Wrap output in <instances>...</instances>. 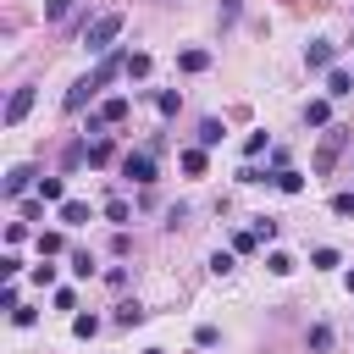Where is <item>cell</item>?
I'll list each match as a JSON object with an SVG mask.
<instances>
[{
  "mask_svg": "<svg viewBox=\"0 0 354 354\" xmlns=\"http://www.w3.org/2000/svg\"><path fill=\"white\" fill-rule=\"evenodd\" d=\"M122 11H105V17H94L88 28H83V50L88 55H111V44H116V33H122Z\"/></svg>",
  "mask_w": 354,
  "mask_h": 354,
  "instance_id": "6da1fadb",
  "label": "cell"
},
{
  "mask_svg": "<svg viewBox=\"0 0 354 354\" xmlns=\"http://www.w3.org/2000/svg\"><path fill=\"white\" fill-rule=\"evenodd\" d=\"M348 149V127H326V138H321V149H315V160H310V171L315 177H326L332 166H337V155Z\"/></svg>",
  "mask_w": 354,
  "mask_h": 354,
  "instance_id": "7a4b0ae2",
  "label": "cell"
},
{
  "mask_svg": "<svg viewBox=\"0 0 354 354\" xmlns=\"http://www.w3.org/2000/svg\"><path fill=\"white\" fill-rule=\"evenodd\" d=\"M105 83H111L105 72H88V77H77V83L66 88V100H61V111H66V116H77V111H83V105H88V100H94V94L105 88Z\"/></svg>",
  "mask_w": 354,
  "mask_h": 354,
  "instance_id": "3957f363",
  "label": "cell"
},
{
  "mask_svg": "<svg viewBox=\"0 0 354 354\" xmlns=\"http://www.w3.org/2000/svg\"><path fill=\"white\" fill-rule=\"evenodd\" d=\"M122 177H127V183H138V188H149V183H155V155H149V149L122 155Z\"/></svg>",
  "mask_w": 354,
  "mask_h": 354,
  "instance_id": "277c9868",
  "label": "cell"
},
{
  "mask_svg": "<svg viewBox=\"0 0 354 354\" xmlns=\"http://www.w3.org/2000/svg\"><path fill=\"white\" fill-rule=\"evenodd\" d=\"M332 55H337V44H332V39H310V44H304V66H310V72H326V66H332Z\"/></svg>",
  "mask_w": 354,
  "mask_h": 354,
  "instance_id": "5b68a950",
  "label": "cell"
},
{
  "mask_svg": "<svg viewBox=\"0 0 354 354\" xmlns=\"http://www.w3.org/2000/svg\"><path fill=\"white\" fill-rule=\"evenodd\" d=\"M33 111V83H22V88H11V100H6V127H17L22 116Z\"/></svg>",
  "mask_w": 354,
  "mask_h": 354,
  "instance_id": "8992f818",
  "label": "cell"
},
{
  "mask_svg": "<svg viewBox=\"0 0 354 354\" xmlns=\"http://www.w3.org/2000/svg\"><path fill=\"white\" fill-rule=\"evenodd\" d=\"M33 177H39V171H33V166H11V171H6V194H11V199H17V194H22V188H28V183H33Z\"/></svg>",
  "mask_w": 354,
  "mask_h": 354,
  "instance_id": "52a82bcc",
  "label": "cell"
},
{
  "mask_svg": "<svg viewBox=\"0 0 354 354\" xmlns=\"http://www.w3.org/2000/svg\"><path fill=\"white\" fill-rule=\"evenodd\" d=\"M39 199H44V205H61V199H66V183H61V177H39Z\"/></svg>",
  "mask_w": 354,
  "mask_h": 354,
  "instance_id": "ba28073f",
  "label": "cell"
},
{
  "mask_svg": "<svg viewBox=\"0 0 354 354\" xmlns=\"http://www.w3.org/2000/svg\"><path fill=\"white\" fill-rule=\"evenodd\" d=\"M61 221H66V227H83V221H88V205H83V199H61Z\"/></svg>",
  "mask_w": 354,
  "mask_h": 354,
  "instance_id": "9c48e42d",
  "label": "cell"
},
{
  "mask_svg": "<svg viewBox=\"0 0 354 354\" xmlns=\"http://www.w3.org/2000/svg\"><path fill=\"white\" fill-rule=\"evenodd\" d=\"M177 66H183V72H205V66H210V50H183Z\"/></svg>",
  "mask_w": 354,
  "mask_h": 354,
  "instance_id": "30bf717a",
  "label": "cell"
},
{
  "mask_svg": "<svg viewBox=\"0 0 354 354\" xmlns=\"http://www.w3.org/2000/svg\"><path fill=\"white\" fill-rule=\"evenodd\" d=\"M326 94H332V100L354 94V77H348V72H326Z\"/></svg>",
  "mask_w": 354,
  "mask_h": 354,
  "instance_id": "8fae6325",
  "label": "cell"
},
{
  "mask_svg": "<svg viewBox=\"0 0 354 354\" xmlns=\"http://www.w3.org/2000/svg\"><path fill=\"white\" fill-rule=\"evenodd\" d=\"M127 111H133V105L116 94V100H105V105H100V122H127Z\"/></svg>",
  "mask_w": 354,
  "mask_h": 354,
  "instance_id": "7c38bea8",
  "label": "cell"
},
{
  "mask_svg": "<svg viewBox=\"0 0 354 354\" xmlns=\"http://www.w3.org/2000/svg\"><path fill=\"white\" fill-rule=\"evenodd\" d=\"M304 122H310V127H326V122H332V105H326V100H310V105H304Z\"/></svg>",
  "mask_w": 354,
  "mask_h": 354,
  "instance_id": "4fadbf2b",
  "label": "cell"
},
{
  "mask_svg": "<svg viewBox=\"0 0 354 354\" xmlns=\"http://www.w3.org/2000/svg\"><path fill=\"white\" fill-rule=\"evenodd\" d=\"M221 138H227V127H221L216 116H205V122H199V144L210 149V144H221Z\"/></svg>",
  "mask_w": 354,
  "mask_h": 354,
  "instance_id": "5bb4252c",
  "label": "cell"
},
{
  "mask_svg": "<svg viewBox=\"0 0 354 354\" xmlns=\"http://www.w3.org/2000/svg\"><path fill=\"white\" fill-rule=\"evenodd\" d=\"M266 266H271V277H293V266H299V260H293V254H282V249H271V254H266Z\"/></svg>",
  "mask_w": 354,
  "mask_h": 354,
  "instance_id": "9a60e30c",
  "label": "cell"
},
{
  "mask_svg": "<svg viewBox=\"0 0 354 354\" xmlns=\"http://www.w3.org/2000/svg\"><path fill=\"white\" fill-rule=\"evenodd\" d=\"M138 321H144V304H138V299L116 304V326H138Z\"/></svg>",
  "mask_w": 354,
  "mask_h": 354,
  "instance_id": "2e32d148",
  "label": "cell"
},
{
  "mask_svg": "<svg viewBox=\"0 0 354 354\" xmlns=\"http://www.w3.org/2000/svg\"><path fill=\"white\" fill-rule=\"evenodd\" d=\"M83 155H88V166H105V160H111V138H94V144H83Z\"/></svg>",
  "mask_w": 354,
  "mask_h": 354,
  "instance_id": "e0dca14e",
  "label": "cell"
},
{
  "mask_svg": "<svg viewBox=\"0 0 354 354\" xmlns=\"http://www.w3.org/2000/svg\"><path fill=\"white\" fill-rule=\"evenodd\" d=\"M277 188H282V194H304V177H299L293 166H282V171H277Z\"/></svg>",
  "mask_w": 354,
  "mask_h": 354,
  "instance_id": "ac0fdd59",
  "label": "cell"
},
{
  "mask_svg": "<svg viewBox=\"0 0 354 354\" xmlns=\"http://www.w3.org/2000/svg\"><path fill=\"white\" fill-rule=\"evenodd\" d=\"M183 171H188V177L205 171V144H199V149H183Z\"/></svg>",
  "mask_w": 354,
  "mask_h": 354,
  "instance_id": "d6986e66",
  "label": "cell"
},
{
  "mask_svg": "<svg viewBox=\"0 0 354 354\" xmlns=\"http://www.w3.org/2000/svg\"><path fill=\"white\" fill-rule=\"evenodd\" d=\"M105 216H111L116 227H127V221H133V210H127V199H105Z\"/></svg>",
  "mask_w": 354,
  "mask_h": 354,
  "instance_id": "ffe728a7",
  "label": "cell"
},
{
  "mask_svg": "<svg viewBox=\"0 0 354 354\" xmlns=\"http://www.w3.org/2000/svg\"><path fill=\"white\" fill-rule=\"evenodd\" d=\"M155 105H160V116H177V105H183V100H177V88H160V94H155Z\"/></svg>",
  "mask_w": 354,
  "mask_h": 354,
  "instance_id": "44dd1931",
  "label": "cell"
},
{
  "mask_svg": "<svg viewBox=\"0 0 354 354\" xmlns=\"http://www.w3.org/2000/svg\"><path fill=\"white\" fill-rule=\"evenodd\" d=\"M127 77H149V55H144V50L127 55Z\"/></svg>",
  "mask_w": 354,
  "mask_h": 354,
  "instance_id": "7402d4cb",
  "label": "cell"
},
{
  "mask_svg": "<svg viewBox=\"0 0 354 354\" xmlns=\"http://www.w3.org/2000/svg\"><path fill=\"white\" fill-rule=\"evenodd\" d=\"M249 232H254V238H260V243H271V238H277V221H271V216H260V221H254V227H249Z\"/></svg>",
  "mask_w": 354,
  "mask_h": 354,
  "instance_id": "603a6c76",
  "label": "cell"
},
{
  "mask_svg": "<svg viewBox=\"0 0 354 354\" xmlns=\"http://www.w3.org/2000/svg\"><path fill=\"white\" fill-rule=\"evenodd\" d=\"M310 266H315V271H332V266H337V249H315Z\"/></svg>",
  "mask_w": 354,
  "mask_h": 354,
  "instance_id": "cb8c5ba5",
  "label": "cell"
},
{
  "mask_svg": "<svg viewBox=\"0 0 354 354\" xmlns=\"http://www.w3.org/2000/svg\"><path fill=\"white\" fill-rule=\"evenodd\" d=\"M72 332H77V337H94V332H100V315H77Z\"/></svg>",
  "mask_w": 354,
  "mask_h": 354,
  "instance_id": "d4e9b609",
  "label": "cell"
},
{
  "mask_svg": "<svg viewBox=\"0 0 354 354\" xmlns=\"http://www.w3.org/2000/svg\"><path fill=\"white\" fill-rule=\"evenodd\" d=\"M310 348H315V354L332 348V326H310Z\"/></svg>",
  "mask_w": 354,
  "mask_h": 354,
  "instance_id": "484cf974",
  "label": "cell"
},
{
  "mask_svg": "<svg viewBox=\"0 0 354 354\" xmlns=\"http://www.w3.org/2000/svg\"><path fill=\"white\" fill-rule=\"evenodd\" d=\"M72 11V0H44V22H61Z\"/></svg>",
  "mask_w": 354,
  "mask_h": 354,
  "instance_id": "4316f807",
  "label": "cell"
},
{
  "mask_svg": "<svg viewBox=\"0 0 354 354\" xmlns=\"http://www.w3.org/2000/svg\"><path fill=\"white\" fill-rule=\"evenodd\" d=\"M39 254H61V232H39Z\"/></svg>",
  "mask_w": 354,
  "mask_h": 354,
  "instance_id": "83f0119b",
  "label": "cell"
},
{
  "mask_svg": "<svg viewBox=\"0 0 354 354\" xmlns=\"http://www.w3.org/2000/svg\"><path fill=\"white\" fill-rule=\"evenodd\" d=\"M72 271H77V277H94V260H88V249H77V254H72Z\"/></svg>",
  "mask_w": 354,
  "mask_h": 354,
  "instance_id": "f1b7e54d",
  "label": "cell"
},
{
  "mask_svg": "<svg viewBox=\"0 0 354 354\" xmlns=\"http://www.w3.org/2000/svg\"><path fill=\"white\" fill-rule=\"evenodd\" d=\"M194 343H199V348H216V343H221V332H216V326H199V332H194Z\"/></svg>",
  "mask_w": 354,
  "mask_h": 354,
  "instance_id": "f546056e",
  "label": "cell"
},
{
  "mask_svg": "<svg viewBox=\"0 0 354 354\" xmlns=\"http://www.w3.org/2000/svg\"><path fill=\"white\" fill-rule=\"evenodd\" d=\"M55 310H77V293L72 288H55Z\"/></svg>",
  "mask_w": 354,
  "mask_h": 354,
  "instance_id": "4dcf8cb0",
  "label": "cell"
},
{
  "mask_svg": "<svg viewBox=\"0 0 354 354\" xmlns=\"http://www.w3.org/2000/svg\"><path fill=\"white\" fill-rule=\"evenodd\" d=\"M332 210L337 216H354V194H332Z\"/></svg>",
  "mask_w": 354,
  "mask_h": 354,
  "instance_id": "1f68e13d",
  "label": "cell"
},
{
  "mask_svg": "<svg viewBox=\"0 0 354 354\" xmlns=\"http://www.w3.org/2000/svg\"><path fill=\"white\" fill-rule=\"evenodd\" d=\"M343 288H348V293H354V271H348V277H343Z\"/></svg>",
  "mask_w": 354,
  "mask_h": 354,
  "instance_id": "d6a6232c",
  "label": "cell"
},
{
  "mask_svg": "<svg viewBox=\"0 0 354 354\" xmlns=\"http://www.w3.org/2000/svg\"><path fill=\"white\" fill-rule=\"evenodd\" d=\"M149 354H160V348H149Z\"/></svg>",
  "mask_w": 354,
  "mask_h": 354,
  "instance_id": "836d02e7",
  "label": "cell"
}]
</instances>
